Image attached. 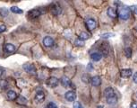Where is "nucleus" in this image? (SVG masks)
Masks as SVG:
<instances>
[{"label": "nucleus", "instance_id": "obj_6", "mask_svg": "<svg viewBox=\"0 0 137 108\" xmlns=\"http://www.w3.org/2000/svg\"><path fill=\"white\" fill-rule=\"evenodd\" d=\"M43 44L46 46V47H52V46H54V44H55V41H54V40L52 39L51 37H49V36H46L45 38L43 39Z\"/></svg>", "mask_w": 137, "mask_h": 108}, {"label": "nucleus", "instance_id": "obj_32", "mask_svg": "<svg viewBox=\"0 0 137 108\" xmlns=\"http://www.w3.org/2000/svg\"><path fill=\"white\" fill-rule=\"evenodd\" d=\"M130 108H137V103H132L130 104Z\"/></svg>", "mask_w": 137, "mask_h": 108}, {"label": "nucleus", "instance_id": "obj_9", "mask_svg": "<svg viewBox=\"0 0 137 108\" xmlns=\"http://www.w3.org/2000/svg\"><path fill=\"white\" fill-rule=\"evenodd\" d=\"M28 14L31 18H37L41 14V12L39 9H31V11H29Z\"/></svg>", "mask_w": 137, "mask_h": 108}, {"label": "nucleus", "instance_id": "obj_3", "mask_svg": "<svg viewBox=\"0 0 137 108\" xmlns=\"http://www.w3.org/2000/svg\"><path fill=\"white\" fill-rule=\"evenodd\" d=\"M104 96H105L106 99H109L114 97V96H116L117 95H116L115 91H114V89L112 87H108V88H106L105 91H104Z\"/></svg>", "mask_w": 137, "mask_h": 108}, {"label": "nucleus", "instance_id": "obj_30", "mask_svg": "<svg viewBox=\"0 0 137 108\" xmlns=\"http://www.w3.org/2000/svg\"><path fill=\"white\" fill-rule=\"evenodd\" d=\"M6 30V26H5V25H0V34H1V33H4Z\"/></svg>", "mask_w": 137, "mask_h": 108}, {"label": "nucleus", "instance_id": "obj_33", "mask_svg": "<svg viewBox=\"0 0 137 108\" xmlns=\"http://www.w3.org/2000/svg\"><path fill=\"white\" fill-rule=\"evenodd\" d=\"M136 97H137V92H136Z\"/></svg>", "mask_w": 137, "mask_h": 108}, {"label": "nucleus", "instance_id": "obj_5", "mask_svg": "<svg viewBox=\"0 0 137 108\" xmlns=\"http://www.w3.org/2000/svg\"><path fill=\"white\" fill-rule=\"evenodd\" d=\"M65 97L67 101L73 102V101H75L76 99V94L74 91H67L65 95Z\"/></svg>", "mask_w": 137, "mask_h": 108}, {"label": "nucleus", "instance_id": "obj_7", "mask_svg": "<svg viewBox=\"0 0 137 108\" xmlns=\"http://www.w3.org/2000/svg\"><path fill=\"white\" fill-rule=\"evenodd\" d=\"M15 46L11 44V43H6L4 45V51L6 53H13L15 51Z\"/></svg>", "mask_w": 137, "mask_h": 108}, {"label": "nucleus", "instance_id": "obj_21", "mask_svg": "<svg viewBox=\"0 0 137 108\" xmlns=\"http://www.w3.org/2000/svg\"><path fill=\"white\" fill-rule=\"evenodd\" d=\"M11 11L13 13H14V14H22V12H24L22 9H20L17 6H12L11 7Z\"/></svg>", "mask_w": 137, "mask_h": 108}, {"label": "nucleus", "instance_id": "obj_13", "mask_svg": "<svg viewBox=\"0 0 137 108\" xmlns=\"http://www.w3.org/2000/svg\"><path fill=\"white\" fill-rule=\"evenodd\" d=\"M6 96H7L8 100H10V101L15 100V99L18 97L17 93H16L15 91H14V90H9L7 92V95H6Z\"/></svg>", "mask_w": 137, "mask_h": 108}, {"label": "nucleus", "instance_id": "obj_4", "mask_svg": "<svg viewBox=\"0 0 137 108\" xmlns=\"http://www.w3.org/2000/svg\"><path fill=\"white\" fill-rule=\"evenodd\" d=\"M58 83H59V80L55 77H50L47 80V85L49 87H56V86H57Z\"/></svg>", "mask_w": 137, "mask_h": 108}, {"label": "nucleus", "instance_id": "obj_23", "mask_svg": "<svg viewBox=\"0 0 137 108\" xmlns=\"http://www.w3.org/2000/svg\"><path fill=\"white\" fill-rule=\"evenodd\" d=\"M8 86V83L6 80H5V79H1V80H0V87L2 89L6 88V86Z\"/></svg>", "mask_w": 137, "mask_h": 108}, {"label": "nucleus", "instance_id": "obj_11", "mask_svg": "<svg viewBox=\"0 0 137 108\" xmlns=\"http://www.w3.org/2000/svg\"><path fill=\"white\" fill-rule=\"evenodd\" d=\"M50 11H51V13L53 14H55V16H58L59 14L61 13V8H60V6H58V5H53V6H51V8H50Z\"/></svg>", "mask_w": 137, "mask_h": 108}, {"label": "nucleus", "instance_id": "obj_16", "mask_svg": "<svg viewBox=\"0 0 137 108\" xmlns=\"http://www.w3.org/2000/svg\"><path fill=\"white\" fill-rule=\"evenodd\" d=\"M107 14H108V16L111 18H116L117 16H118L117 11H116V9L114 7H108V10H107Z\"/></svg>", "mask_w": 137, "mask_h": 108}, {"label": "nucleus", "instance_id": "obj_22", "mask_svg": "<svg viewBox=\"0 0 137 108\" xmlns=\"http://www.w3.org/2000/svg\"><path fill=\"white\" fill-rule=\"evenodd\" d=\"M117 102H118V96H117L112 97V98L107 99V103H108V104H117Z\"/></svg>", "mask_w": 137, "mask_h": 108}, {"label": "nucleus", "instance_id": "obj_20", "mask_svg": "<svg viewBox=\"0 0 137 108\" xmlns=\"http://www.w3.org/2000/svg\"><path fill=\"white\" fill-rule=\"evenodd\" d=\"M125 54L126 56V58H131L132 57V54H133V51H132L131 48H125Z\"/></svg>", "mask_w": 137, "mask_h": 108}, {"label": "nucleus", "instance_id": "obj_10", "mask_svg": "<svg viewBox=\"0 0 137 108\" xmlns=\"http://www.w3.org/2000/svg\"><path fill=\"white\" fill-rule=\"evenodd\" d=\"M132 74H133V71H132V69H122L121 72H120V75H121L122 78H129L132 76Z\"/></svg>", "mask_w": 137, "mask_h": 108}, {"label": "nucleus", "instance_id": "obj_31", "mask_svg": "<svg viewBox=\"0 0 137 108\" xmlns=\"http://www.w3.org/2000/svg\"><path fill=\"white\" fill-rule=\"evenodd\" d=\"M133 82H134L135 84H137V72H135L134 74H133Z\"/></svg>", "mask_w": 137, "mask_h": 108}, {"label": "nucleus", "instance_id": "obj_14", "mask_svg": "<svg viewBox=\"0 0 137 108\" xmlns=\"http://www.w3.org/2000/svg\"><path fill=\"white\" fill-rule=\"evenodd\" d=\"M61 84H62V86H64V87H69L72 83H71V80L69 78L63 77L62 79H61Z\"/></svg>", "mask_w": 137, "mask_h": 108}, {"label": "nucleus", "instance_id": "obj_34", "mask_svg": "<svg viewBox=\"0 0 137 108\" xmlns=\"http://www.w3.org/2000/svg\"><path fill=\"white\" fill-rule=\"evenodd\" d=\"M46 108H47V107H46Z\"/></svg>", "mask_w": 137, "mask_h": 108}, {"label": "nucleus", "instance_id": "obj_12", "mask_svg": "<svg viewBox=\"0 0 137 108\" xmlns=\"http://www.w3.org/2000/svg\"><path fill=\"white\" fill-rule=\"evenodd\" d=\"M90 82H92V86H99L100 84H101V79L99 76H94V77L90 79Z\"/></svg>", "mask_w": 137, "mask_h": 108}, {"label": "nucleus", "instance_id": "obj_8", "mask_svg": "<svg viewBox=\"0 0 137 108\" xmlns=\"http://www.w3.org/2000/svg\"><path fill=\"white\" fill-rule=\"evenodd\" d=\"M86 26H87V28L90 30V31L94 30V29H95V27H96V22H95V20L92 19V18L88 19L86 21Z\"/></svg>", "mask_w": 137, "mask_h": 108}, {"label": "nucleus", "instance_id": "obj_1", "mask_svg": "<svg viewBox=\"0 0 137 108\" xmlns=\"http://www.w3.org/2000/svg\"><path fill=\"white\" fill-rule=\"evenodd\" d=\"M118 16L119 18H121L122 20H127L129 19L130 14H131V11H130V8L125 7V6H123V7H120L119 10H118Z\"/></svg>", "mask_w": 137, "mask_h": 108}, {"label": "nucleus", "instance_id": "obj_26", "mask_svg": "<svg viewBox=\"0 0 137 108\" xmlns=\"http://www.w3.org/2000/svg\"><path fill=\"white\" fill-rule=\"evenodd\" d=\"M47 108H57V105L54 102H50L48 104Z\"/></svg>", "mask_w": 137, "mask_h": 108}, {"label": "nucleus", "instance_id": "obj_2", "mask_svg": "<svg viewBox=\"0 0 137 108\" xmlns=\"http://www.w3.org/2000/svg\"><path fill=\"white\" fill-rule=\"evenodd\" d=\"M24 69L26 71L27 73H30V74H36V68L34 65L32 64H24Z\"/></svg>", "mask_w": 137, "mask_h": 108}, {"label": "nucleus", "instance_id": "obj_28", "mask_svg": "<svg viewBox=\"0 0 137 108\" xmlns=\"http://www.w3.org/2000/svg\"><path fill=\"white\" fill-rule=\"evenodd\" d=\"M75 45H76V46H81V47L84 45L83 41H81V40H79V39H78V40H76V41H75Z\"/></svg>", "mask_w": 137, "mask_h": 108}, {"label": "nucleus", "instance_id": "obj_29", "mask_svg": "<svg viewBox=\"0 0 137 108\" xmlns=\"http://www.w3.org/2000/svg\"><path fill=\"white\" fill-rule=\"evenodd\" d=\"M131 10L135 14H137V6H131Z\"/></svg>", "mask_w": 137, "mask_h": 108}, {"label": "nucleus", "instance_id": "obj_27", "mask_svg": "<svg viewBox=\"0 0 137 108\" xmlns=\"http://www.w3.org/2000/svg\"><path fill=\"white\" fill-rule=\"evenodd\" d=\"M74 108H83V107H82V105L80 104V102L75 101V103H74Z\"/></svg>", "mask_w": 137, "mask_h": 108}, {"label": "nucleus", "instance_id": "obj_25", "mask_svg": "<svg viewBox=\"0 0 137 108\" xmlns=\"http://www.w3.org/2000/svg\"><path fill=\"white\" fill-rule=\"evenodd\" d=\"M0 14H1L2 16H6V14H8L7 9H6V8H1V9H0Z\"/></svg>", "mask_w": 137, "mask_h": 108}, {"label": "nucleus", "instance_id": "obj_17", "mask_svg": "<svg viewBox=\"0 0 137 108\" xmlns=\"http://www.w3.org/2000/svg\"><path fill=\"white\" fill-rule=\"evenodd\" d=\"M90 58H92V59L94 61H100L102 58V55L99 52H94L90 54Z\"/></svg>", "mask_w": 137, "mask_h": 108}, {"label": "nucleus", "instance_id": "obj_19", "mask_svg": "<svg viewBox=\"0 0 137 108\" xmlns=\"http://www.w3.org/2000/svg\"><path fill=\"white\" fill-rule=\"evenodd\" d=\"M16 101H17V103L18 104H27V99L24 97V96H19L16 98Z\"/></svg>", "mask_w": 137, "mask_h": 108}, {"label": "nucleus", "instance_id": "obj_15", "mask_svg": "<svg viewBox=\"0 0 137 108\" xmlns=\"http://www.w3.org/2000/svg\"><path fill=\"white\" fill-rule=\"evenodd\" d=\"M35 98H36V100H37L39 103L43 102L44 99H45V94H44L43 91H39V92H37Z\"/></svg>", "mask_w": 137, "mask_h": 108}, {"label": "nucleus", "instance_id": "obj_18", "mask_svg": "<svg viewBox=\"0 0 137 108\" xmlns=\"http://www.w3.org/2000/svg\"><path fill=\"white\" fill-rule=\"evenodd\" d=\"M89 38H90V34H87L86 32H82L80 34V35H79V40H81V41H86V40H88Z\"/></svg>", "mask_w": 137, "mask_h": 108}, {"label": "nucleus", "instance_id": "obj_24", "mask_svg": "<svg viewBox=\"0 0 137 108\" xmlns=\"http://www.w3.org/2000/svg\"><path fill=\"white\" fill-rule=\"evenodd\" d=\"M114 35H115V34H111V33H107V34H101V37H102V38H105V39H107V38L113 37Z\"/></svg>", "mask_w": 137, "mask_h": 108}]
</instances>
